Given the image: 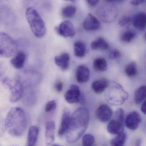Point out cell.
I'll return each mask as SVG.
<instances>
[{
  "label": "cell",
  "mask_w": 146,
  "mask_h": 146,
  "mask_svg": "<svg viewBox=\"0 0 146 146\" xmlns=\"http://www.w3.org/2000/svg\"><path fill=\"white\" fill-rule=\"evenodd\" d=\"M89 119V111L86 108H80L74 112L66 133V138L69 143H74L84 135L88 128Z\"/></svg>",
  "instance_id": "obj_1"
},
{
  "label": "cell",
  "mask_w": 146,
  "mask_h": 146,
  "mask_svg": "<svg viewBox=\"0 0 146 146\" xmlns=\"http://www.w3.org/2000/svg\"><path fill=\"white\" fill-rule=\"evenodd\" d=\"M5 129L13 136L22 135L27 127V118L22 108L14 107L7 113L5 121Z\"/></svg>",
  "instance_id": "obj_2"
},
{
  "label": "cell",
  "mask_w": 146,
  "mask_h": 146,
  "mask_svg": "<svg viewBox=\"0 0 146 146\" xmlns=\"http://www.w3.org/2000/svg\"><path fill=\"white\" fill-rule=\"evenodd\" d=\"M25 16L31 31L37 38H42L46 35V27L44 21L35 8L29 7Z\"/></svg>",
  "instance_id": "obj_3"
},
{
  "label": "cell",
  "mask_w": 146,
  "mask_h": 146,
  "mask_svg": "<svg viewBox=\"0 0 146 146\" xmlns=\"http://www.w3.org/2000/svg\"><path fill=\"white\" fill-rule=\"evenodd\" d=\"M106 93V99L113 106L123 104L128 99L129 95L121 85L113 82H109Z\"/></svg>",
  "instance_id": "obj_4"
},
{
  "label": "cell",
  "mask_w": 146,
  "mask_h": 146,
  "mask_svg": "<svg viewBox=\"0 0 146 146\" xmlns=\"http://www.w3.org/2000/svg\"><path fill=\"white\" fill-rule=\"evenodd\" d=\"M16 78L22 84L24 89H31L40 84L42 76L37 71L26 70L19 72Z\"/></svg>",
  "instance_id": "obj_5"
},
{
  "label": "cell",
  "mask_w": 146,
  "mask_h": 146,
  "mask_svg": "<svg viewBox=\"0 0 146 146\" xmlns=\"http://www.w3.org/2000/svg\"><path fill=\"white\" fill-rule=\"evenodd\" d=\"M18 49L17 42L9 35L0 32V58L13 57Z\"/></svg>",
  "instance_id": "obj_6"
},
{
  "label": "cell",
  "mask_w": 146,
  "mask_h": 146,
  "mask_svg": "<svg viewBox=\"0 0 146 146\" xmlns=\"http://www.w3.org/2000/svg\"><path fill=\"white\" fill-rule=\"evenodd\" d=\"M3 81L11 90L10 101L11 102H16L18 101L23 97L24 92V88L22 84L16 78L11 80L5 78Z\"/></svg>",
  "instance_id": "obj_7"
},
{
  "label": "cell",
  "mask_w": 146,
  "mask_h": 146,
  "mask_svg": "<svg viewBox=\"0 0 146 146\" xmlns=\"http://www.w3.org/2000/svg\"><path fill=\"white\" fill-rule=\"evenodd\" d=\"M99 18L105 23L112 22L117 16V11L113 6L104 5L100 7L96 12Z\"/></svg>",
  "instance_id": "obj_8"
},
{
  "label": "cell",
  "mask_w": 146,
  "mask_h": 146,
  "mask_svg": "<svg viewBox=\"0 0 146 146\" xmlns=\"http://www.w3.org/2000/svg\"><path fill=\"white\" fill-rule=\"evenodd\" d=\"M0 20L6 25H13L16 22L15 14L12 9L5 5H0Z\"/></svg>",
  "instance_id": "obj_9"
},
{
  "label": "cell",
  "mask_w": 146,
  "mask_h": 146,
  "mask_svg": "<svg viewBox=\"0 0 146 146\" xmlns=\"http://www.w3.org/2000/svg\"><path fill=\"white\" fill-rule=\"evenodd\" d=\"M55 30L58 35L66 38H72L75 35V29L73 24L69 21L62 22L59 26L55 28Z\"/></svg>",
  "instance_id": "obj_10"
},
{
  "label": "cell",
  "mask_w": 146,
  "mask_h": 146,
  "mask_svg": "<svg viewBox=\"0 0 146 146\" xmlns=\"http://www.w3.org/2000/svg\"><path fill=\"white\" fill-rule=\"evenodd\" d=\"M65 99L70 104L78 103L82 99L81 91L78 86L72 85L65 94Z\"/></svg>",
  "instance_id": "obj_11"
},
{
  "label": "cell",
  "mask_w": 146,
  "mask_h": 146,
  "mask_svg": "<svg viewBox=\"0 0 146 146\" xmlns=\"http://www.w3.org/2000/svg\"><path fill=\"white\" fill-rule=\"evenodd\" d=\"M141 121V115L137 111L130 113L125 118V123L126 127L130 130L136 129Z\"/></svg>",
  "instance_id": "obj_12"
},
{
  "label": "cell",
  "mask_w": 146,
  "mask_h": 146,
  "mask_svg": "<svg viewBox=\"0 0 146 146\" xmlns=\"http://www.w3.org/2000/svg\"><path fill=\"white\" fill-rule=\"evenodd\" d=\"M97 118L103 123L108 122L111 118L113 111L106 104H102L97 108L96 111Z\"/></svg>",
  "instance_id": "obj_13"
},
{
  "label": "cell",
  "mask_w": 146,
  "mask_h": 146,
  "mask_svg": "<svg viewBox=\"0 0 146 146\" xmlns=\"http://www.w3.org/2000/svg\"><path fill=\"white\" fill-rule=\"evenodd\" d=\"M83 27L87 31H95L100 29V23L93 14L89 13L84 21Z\"/></svg>",
  "instance_id": "obj_14"
},
{
  "label": "cell",
  "mask_w": 146,
  "mask_h": 146,
  "mask_svg": "<svg viewBox=\"0 0 146 146\" xmlns=\"http://www.w3.org/2000/svg\"><path fill=\"white\" fill-rule=\"evenodd\" d=\"M76 78L80 83H84L88 81L90 76V72L88 67L84 65L78 66L76 72Z\"/></svg>",
  "instance_id": "obj_15"
},
{
  "label": "cell",
  "mask_w": 146,
  "mask_h": 146,
  "mask_svg": "<svg viewBox=\"0 0 146 146\" xmlns=\"http://www.w3.org/2000/svg\"><path fill=\"white\" fill-rule=\"evenodd\" d=\"M132 23L136 29L141 31L144 30L146 27V13L141 12L136 14L132 19Z\"/></svg>",
  "instance_id": "obj_16"
},
{
  "label": "cell",
  "mask_w": 146,
  "mask_h": 146,
  "mask_svg": "<svg viewBox=\"0 0 146 146\" xmlns=\"http://www.w3.org/2000/svg\"><path fill=\"white\" fill-rule=\"evenodd\" d=\"M55 128V123L54 121H49L46 124L45 140L46 145H51L54 141Z\"/></svg>",
  "instance_id": "obj_17"
},
{
  "label": "cell",
  "mask_w": 146,
  "mask_h": 146,
  "mask_svg": "<svg viewBox=\"0 0 146 146\" xmlns=\"http://www.w3.org/2000/svg\"><path fill=\"white\" fill-rule=\"evenodd\" d=\"M26 58L25 53L19 51L14 55V57L11 60V63L16 69H21L24 66Z\"/></svg>",
  "instance_id": "obj_18"
},
{
  "label": "cell",
  "mask_w": 146,
  "mask_h": 146,
  "mask_svg": "<svg viewBox=\"0 0 146 146\" xmlns=\"http://www.w3.org/2000/svg\"><path fill=\"white\" fill-rule=\"evenodd\" d=\"M108 131L113 135H118L123 132V123L117 120H112L107 125Z\"/></svg>",
  "instance_id": "obj_19"
},
{
  "label": "cell",
  "mask_w": 146,
  "mask_h": 146,
  "mask_svg": "<svg viewBox=\"0 0 146 146\" xmlns=\"http://www.w3.org/2000/svg\"><path fill=\"white\" fill-rule=\"evenodd\" d=\"M70 60V55L66 53L62 54L54 58V62L56 64L64 71L68 69Z\"/></svg>",
  "instance_id": "obj_20"
},
{
  "label": "cell",
  "mask_w": 146,
  "mask_h": 146,
  "mask_svg": "<svg viewBox=\"0 0 146 146\" xmlns=\"http://www.w3.org/2000/svg\"><path fill=\"white\" fill-rule=\"evenodd\" d=\"M71 116L67 111L64 112L62 116L61 124L58 131V135L60 136L66 134L69 129L70 122Z\"/></svg>",
  "instance_id": "obj_21"
},
{
  "label": "cell",
  "mask_w": 146,
  "mask_h": 146,
  "mask_svg": "<svg viewBox=\"0 0 146 146\" xmlns=\"http://www.w3.org/2000/svg\"><path fill=\"white\" fill-rule=\"evenodd\" d=\"M109 82L105 78L99 79L93 82L92 88L95 93L100 94L104 92L108 86Z\"/></svg>",
  "instance_id": "obj_22"
},
{
  "label": "cell",
  "mask_w": 146,
  "mask_h": 146,
  "mask_svg": "<svg viewBox=\"0 0 146 146\" xmlns=\"http://www.w3.org/2000/svg\"><path fill=\"white\" fill-rule=\"evenodd\" d=\"M28 90L24 93V92L23 97L24 104L27 106L31 107L35 104L37 100L35 93L31 89H27Z\"/></svg>",
  "instance_id": "obj_23"
},
{
  "label": "cell",
  "mask_w": 146,
  "mask_h": 146,
  "mask_svg": "<svg viewBox=\"0 0 146 146\" xmlns=\"http://www.w3.org/2000/svg\"><path fill=\"white\" fill-rule=\"evenodd\" d=\"M39 129L36 126H31L29 130L27 145L29 146H35L37 142Z\"/></svg>",
  "instance_id": "obj_24"
},
{
  "label": "cell",
  "mask_w": 146,
  "mask_h": 146,
  "mask_svg": "<svg viewBox=\"0 0 146 146\" xmlns=\"http://www.w3.org/2000/svg\"><path fill=\"white\" fill-rule=\"evenodd\" d=\"M90 48L93 50H107L109 48V44L104 38L98 37L92 41L90 44Z\"/></svg>",
  "instance_id": "obj_25"
},
{
  "label": "cell",
  "mask_w": 146,
  "mask_h": 146,
  "mask_svg": "<svg viewBox=\"0 0 146 146\" xmlns=\"http://www.w3.org/2000/svg\"><path fill=\"white\" fill-rule=\"evenodd\" d=\"M93 66L94 70L97 71L105 72L107 70V62L104 58H97L94 60Z\"/></svg>",
  "instance_id": "obj_26"
},
{
  "label": "cell",
  "mask_w": 146,
  "mask_h": 146,
  "mask_svg": "<svg viewBox=\"0 0 146 146\" xmlns=\"http://www.w3.org/2000/svg\"><path fill=\"white\" fill-rule=\"evenodd\" d=\"M146 86L143 85L135 90L134 94L135 103L139 104L144 101L146 97Z\"/></svg>",
  "instance_id": "obj_27"
},
{
  "label": "cell",
  "mask_w": 146,
  "mask_h": 146,
  "mask_svg": "<svg viewBox=\"0 0 146 146\" xmlns=\"http://www.w3.org/2000/svg\"><path fill=\"white\" fill-rule=\"evenodd\" d=\"M74 54L76 57L82 58L84 57L86 53V46L84 42L77 41L74 43Z\"/></svg>",
  "instance_id": "obj_28"
},
{
  "label": "cell",
  "mask_w": 146,
  "mask_h": 146,
  "mask_svg": "<svg viewBox=\"0 0 146 146\" xmlns=\"http://www.w3.org/2000/svg\"><path fill=\"white\" fill-rule=\"evenodd\" d=\"M126 134L123 132L118 134L117 135L110 141V145L113 146H122L124 144L126 141Z\"/></svg>",
  "instance_id": "obj_29"
},
{
  "label": "cell",
  "mask_w": 146,
  "mask_h": 146,
  "mask_svg": "<svg viewBox=\"0 0 146 146\" xmlns=\"http://www.w3.org/2000/svg\"><path fill=\"white\" fill-rule=\"evenodd\" d=\"M76 12V8L74 6H68L62 10V14L66 18L72 17Z\"/></svg>",
  "instance_id": "obj_30"
},
{
  "label": "cell",
  "mask_w": 146,
  "mask_h": 146,
  "mask_svg": "<svg viewBox=\"0 0 146 146\" xmlns=\"http://www.w3.org/2000/svg\"><path fill=\"white\" fill-rule=\"evenodd\" d=\"M125 72L128 76L133 77L137 73L136 65L134 62H131L125 68Z\"/></svg>",
  "instance_id": "obj_31"
},
{
  "label": "cell",
  "mask_w": 146,
  "mask_h": 146,
  "mask_svg": "<svg viewBox=\"0 0 146 146\" xmlns=\"http://www.w3.org/2000/svg\"><path fill=\"white\" fill-rule=\"evenodd\" d=\"M136 34L134 32L131 31H127L121 35L120 39L123 42L129 43L133 40Z\"/></svg>",
  "instance_id": "obj_32"
},
{
  "label": "cell",
  "mask_w": 146,
  "mask_h": 146,
  "mask_svg": "<svg viewBox=\"0 0 146 146\" xmlns=\"http://www.w3.org/2000/svg\"><path fill=\"white\" fill-rule=\"evenodd\" d=\"M94 137L91 134H85L82 138V143L83 146H92L94 144Z\"/></svg>",
  "instance_id": "obj_33"
},
{
  "label": "cell",
  "mask_w": 146,
  "mask_h": 146,
  "mask_svg": "<svg viewBox=\"0 0 146 146\" xmlns=\"http://www.w3.org/2000/svg\"><path fill=\"white\" fill-rule=\"evenodd\" d=\"M132 19L129 16H124L119 19L118 25L122 27H129L132 23Z\"/></svg>",
  "instance_id": "obj_34"
},
{
  "label": "cell",
  "mask_w": 146,
  "mask_h": 146,
  "mask_svg": "<svg viewBox=\"0 0 146 146\" xmlns=\"http://www.w3.org/2000/svg\"><path fill=\"white\" fill-rule=\"evenodd\" d=\"M117 120L123 123L125 120L124 111L122 108L117 109L115 113Z\"/></svg>",
  "instance_id": "obj_35"
},
{
  "label": "cell",
  "mask_w": 146,
  "mask_h": 146,
  "mask_svg": "<svg viewBox=\"0 0 146 146\" xmlns=\"http://www.w3.org/2000/svg\"><path fill=\"white\" fill-rule=\"evenodd\" d=\"M56 106H57V103L54 100L50 101L46 104L45 111L46 112H50L56 108Z\"/></svg>",
  "instance_id": "obj_36"
},
{
  "label": "cell",
  "mask_w": 146,
  "mask_h": 146,
  "mask_svg": "<svg viewBox=\"0 0 146 146\" xmlns=\"http://www.w3.org/2000/svg\"><path fill=\"white\" fill-rule=\"evenodd\" d=\"M121 56V52L117 49H113L112 50L109 54V58L111 60L117 59L120 58Z\"/></svg>",
  "instance_id": "obj_37"
},
{
  "label": "cell",
  "mask_w": 146,
  "mask_h": 146,
  "mask_svg": "<svg viewBox=\"0 0 146 146\" xmlns=\"http://www.w3.org/2000/svg\"><path fill=\"white\" fill-rule=\"evenodd\" d=\"M54 88H55V90L57 92H59V93L61 92L62 90H63V84L62 82H60V81L57 82L55 84Z\"/></svg>",
  "instance_id": "obj_38"
},
{
  "label": "cell",
  "mask_w": 146,
  "mask_h": 146,
  "mask_svg": "<svg viewBox=\"0 0 146 146\" xmlns=\"http://www.w3.org/2000/svg\"><path fill=\"white\" fill-rule=\"evenodd\" d=\"M5 129V122L0 117V136L2 135Z\"/></svg>",
  "instance_id": "obj_39"
},
{
  "label": "cell",
  "mask_w": 146,
  "mask_h": 146,
  "mask_svg": "<svg viewBox=\"0 0 146 146\" xmlns=\"http://www.w3.org/2000/svg\"><path fill=\"white\" fill-rule=\"evenodd\" d=\"M145 0H131V4L134 6H138L142 5L145 2Z\"/></svg>",
  "instance_id": "obj_40"
},
{
  "label": "cell",
  "mask_w": 146,
  "mask_h": 146,
  "mask_svg": "<svg viewBox=\"0 0 146 146\" xmlns=\"http://www.w3.org/2000/svg\"><path fill=\"white\" fill-rule=\"evenodd\" d=\"M88 4L92 7H95L99 3L100 0H86Z\"/></svg>",
  "instance_id": "obj_41"
},
{
  "label": "cell",
  "mask_w": 146,
  "mask_h": 146,
  "mask_svg": "<svg viewBox=\"0 0 146 146\" xmlns=\"http://www.w3.org/2000/svg\"><path fill=\"white\" fill-rule=\"evenodd\" d=\"M106 2L108 3H121L125 0H104Z\"/></svg>",
  "instance_id": "obj_42"
},
{
  "label": "cell",
  "mask_w": 146,
  "mask_h": 146,
  "mask_svg": "<svg viewBox=\"0 0 146 146\" xmlns=\"http://www.w3.org/2000/svg\"><path fill=\"white\" fill-rule=\"evenodd\" d=\"M141 111L144 114H146V101L144 100L141 106Z\"/></svg>",
  "instance_id": "obj_43"
},
{
  "label": "cell",
  "mask_w": 146,
  "mask_h": 146,
  "mask_svg": "<svg viewBox=\"0 0 146 146\" xmlns=\"http://www.w3.org/2000/svg\"><path fill=\"white\" fill-rule=\"evenodd\" d=\"M141 143V141H140V140H138V141H137L136 145H137V146H139V145H140V143Z\"/></svg>",
  "instance_id": "obj_44"
},
{
  "label": "cell",
  "mask_w": 146,
  "mask_h": 146,
  "mask_svg": "<svg viewBox=\"0 0 146 146\" xmlns=\"http://www.w3.org/2000/svg\"><path fill=\"white\" fill-rule=\"evenodd\" d=\"M65 1H70L71 2H75L76 0H65Z\"/></svg>",
  "instance_id": "obj_45"
},
{
  "label": "cell",
  "mask_w": 146,
  "mask_h": 146,
  "mask_svg": "<svg viewBox=\"0 0 146 146\" xmlns=\"http://www.w3.org/2000/svg\"><path fill=\"white\" fill-rule=\"evenodd\" d=\"M3 1H8V0H3Z\"/></svg>",
  "instance_id": "obj_46"
}]
</instances>
